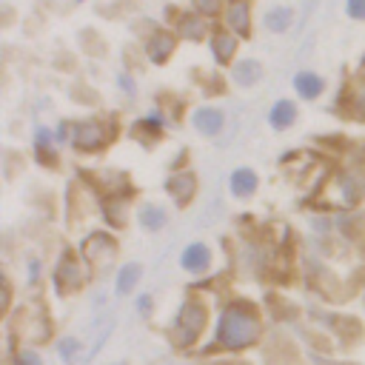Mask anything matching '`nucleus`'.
<instances>
[{
    "label": "nucleus",
    "mask_w": 365,
    "mask_h": 365,
    "mask_svg": "<svg viewBox=\"0 0 365 365\" xmlns=\"http://www.w3.org/2000/svg\"><path fill=\"white\" fill-rule=\"evenodd\" d=\"M356 108L365 111V88H359V94H356Z\"/></svg>",
    "instance_id": "20"
},
{
    "label": "nucleus",
    "mask_w": 365,
    "mask_h": 365,
    "mask_svg": "<svg viewBox=\"0 0 365 365\" xmlns=\"http://www.w3.org/2000/svg\"><path fill=\"white\" fill-rule=\"evenodd\" d=\"M294 117H297V111H294V103H288V100H279V103H274V108H271V125L274 128H288L291 123H294Z\"/></svg>",
    "instance_id": "8"
},
{
    "label": "nucleus",
    "mask_w": 365,
    "mask_h": 365,
    "mask_svg": "<svg viewBox=\"0 0 365 365\" xmlns=\"http://www.w3.org/2000/svg\"><path fill=\"white\" fill-rule=\"evenodd\" d=\"M294 88H297L305 100H314V97L322 91V80H319L314 71H297V74H294Z\"/></svg>",
    "instance_id": "6"
},
{
    "label": "nucleus",
    "mask_w": 365,
    "mask_h": 365,
    "mask_svg": "<svg viewBox=\"0 0 365 365\" xmlns=\"http://www.w3.org/2000/svg\"><path fill=\"white\" fill-rule=\"evenodd\" d=\"M345 11L354 20H365V0H345Z\"/></svg>",
    "instance_id": "16"
},
{
    "label": "nucleus",
    "mask_w": 365,
    "mask_h": 365,
    "mask_svg": "<svg viewBox=\"0 0 365 365\" xmlns=\"http://www.w3.org/2000/svg\"><path fill=\"white\" fill-rule=\"evenodd\" d=\"M208 262H211V254H208V248H205L202 242H191V245L182 251V257H180V265H182L185 271H205Z\"/></svg>",
    "instance_id": "3"
},
{
    "label": "nucleus",
    "mask_w": 365,
    "mask_h": 365,
    "mask_svg": "<svg viewBox=\"0 0 365 365\" xmlns=\"http://www.w3.org/2000/svg\"><path fill=\"white\" fill-rule=\"evenodd\" d=\"M74 143H77L80 148H97V145L103 143V128H100L97 123H83V125L77 128Z\"/></svg>",
    "instance_id": "7"
},
{
    "label": "nucleus",
    "mask_w": 365,
    "mask_h": 365,
    "mask_svg": "<svg viewBox=\"0 0 365 365\" xmlns=\"http://www.w3.org/2000/svg\"><path fill=\"white\" fill-rule=\"evenodd\" d=\"M228 182H231V194H234V197H248V194H254V188H257V174H254L251 168H237Z\"/></svg>",
    "instance_id": "5"
},
{
    "label": "nucleus",
    "mask_w": 365,
    "mask_h": 365,
    "mask_svg": "<svg viewBox=\"0 0 365 365\" xmlns=\"http://www.w3.org/2000/svg\"><path fill=\"white\" fill-rule=\"evenodd\" d=\"M228 23H231V29H237L240 34L248 31V3H245V0H231V3H228Z\"/></svg>",
    "instance_id": "9"
},
{
    "label": "nucleus",
    "mask_w": 365,
    "mask_h": 365,
    "mask_svg": "<svg viewBox=\"0 0 365 365\" xmlns=\"http://www.w3.org/2000/svg\"><path fill=\"white\" fill-rule=\"evenodd\" d=\"M257 331H259V322H257L254 308L245 305V302H231L222 311L217 342L225 345V348H242L257 336Z\"/></svg>",
    "instance_id": "1"
},
{
    "label": "nucleus",
    "mask_w": 365,
    "mask_h": 365,
    "mask_svg": "<svg viewBox=\"0 0 365 365\" xmlns=\"http://www.w3.org/2000/svg\"><path fill=\"white\" fill-rule=\"evenodd\" d=\"M171 46H174V40H171V34H157L154 40H151V46H148V57L154 60V63H160V60H165L168 57V51H171Z\"/></svg>",
    "instance_id": "13"
},
{
    "label": "nucleus",
    "mask_w": 365,
    "mask_h": 365,
    "mask_svg": "<svg viewBox=\"0 0 365 365\" xmlns=\"http://www.w3.org/2000/svg\"><path fill=\"white\" fill-rule=\"evenodd\" d=\"M137 279H140V265H134V262L123 265L117 274V294H128L137 285Z\"/></svg>",
    "instance_id": "12"
},
{
    "label": "nucleus",
    "mask_w": 365,
    "mask_h": 365,
    "mask_svg": "<svg viewBox=\"0 0 365 365\" xmlns=\"http://www.w3.org/2000/svg\"><path fill=\"white\" fill-rule=\"evenodd\" d=\"M197 9L205 11V14H214L220 9V0H197Z\"/></svg>",
    "instance_id": "18"
},
{
    "label": "nucleus",
    "mask_w": 365,
    "mask_h": 365,
    "mask_svg": "<svg viewBox=\"0 0 365 365\" xmlns=\"http://www.w3.org/2000/svg\"><path fill=\"white\" fill-rule=\"evenodd\" d=\"M140 222H143L148 231H157V228L165 222V211L157 208V205H143V208H140Z\"/></svg>",
    "instance_id": "14"
},
{
    "label": "nucleus",
    "mask_w": 365,
    "mask_h": 365,
    "mask_svg": "<svg viewBox=\"0 0 365 365\" xmlns=\"http://www.w3.org/2000/svg\"><path fill=\"white\" fill-rule=\"evenodd\" d=\"M214 54H217L220 63H225V60L234 54V37H228V34H217V37H214Z\"/></svg>",
    "instance_id": "15"
},
{
    "label": "nucleus",
    "mask_w": 365,
    "mask_h": 365,
    "mask_svg": "<svg viewBox=\"0 0 365 365\" xmlns=\"http://www.w3.org/2000/svg\"><path fill=\"white\" fill-rule=\"evenodd\" d=\"M231 74H234V80L240 83V86H251V83H257L259 80V63H254V60H245V63H237L234 68H231Z\"/></svg>",
    "instance_id": "10"
},
{
    "label": "nucleus",
    "mask_w": 365,
    "mask_h": 365,
    "mask_svg": "<svg viewBox=\"0 0 365 365\" xmlns=\"http://www.w3.org/2000/svg\"><path fill=\"white\" fill-rule=\"evenodd\" d=\"M222 123H225V117H222L220 108H200V111L194 114V125H197V131H202V134H217V131L222 128Z\"/></svg>",
    "instance_id": "4"
},
{
    "label": "nucleus",
    "mask_w": 365,
    "mask_h": 365,
    "mask_svg": "<svg viewBox=\"0 0 365 365\" xmlns=\"http://www.w3.org/2000/svg\"><path fill=\"white\" fill-rule=\"evenodd\" d=\"M202 319H205V308L197 305V302H185L182 311H180V331H182V345H188L200 328H202Z\"/></svg>",
    "instance_id": "2"
},
{
    "label": "nucleus",
    "mask_w": 365,
    "mask_h": 365,
    "mask_svg": "<svg viewBox=\"0 0 365 365\" xmlns=\"http://www.w3.org/2000/svg\"><path fill=\"white\" fill-rule=\"evenodd\" d=\"M291 23V9L288 6H274L268 14H265V26L271 31H285Z\"/></svg>",
    "instance_id": "11"
},
{
    "label": "nucleus",
    "mask_w": 365,
    "mask_h": 365,
    "mask_svg": "<svg viewBox=\"0 0 365 365\" xmlns=\"http://www.w3.org/2000/svg\"><path fill=\"white\" fill-rule=\"evenodd\" d=\"M17 365H40V356H37L34 351H23V354L17 356Z\"/></svg>",
    "instance_id": "17"
},
{
    "label": "nucleus",
    "mask_w": 365,
    "mask_h": 365,
    "mask_svg": "<svg viewBox=\"0 0 365 365\" xmlns=\"http://www.w3.org/2000/svg\"><path fill=\"white\" fill-rule=\"evenodd\" d=\"M74 351H77V342H74V339H66V345L60 348V354H63V359H66V356L71 359V356H74Z\"/></svg>",
    "instance_id": "19"
}]
</instances>
